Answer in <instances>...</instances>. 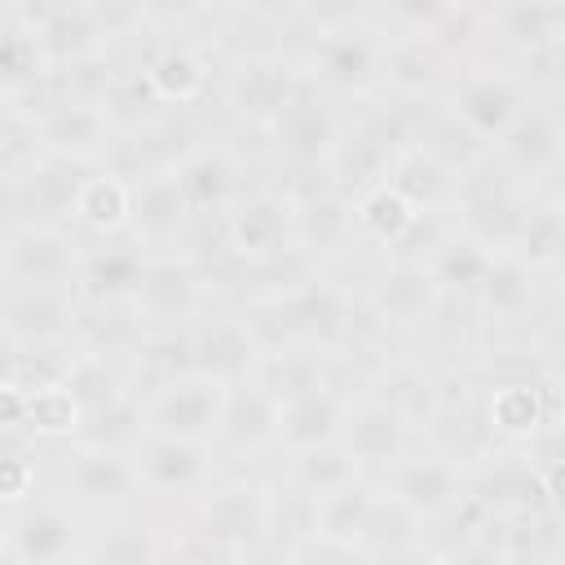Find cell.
<instances>
[{
	"label": "cell",
	"instance_id": "6da1fadb",
	"mask_svg": "<svg viewBox=\"0 0 565 565\" xmlns=\"http://www.w3.org/2000/svg\"><path fill=\"white\" fill-rule=\"evenodd\" d=\"M309 18L313 26L305 31V44L296 49L300 75L340 106L375 102L380 71H384V44H388V31L375 22V13L331 9V13H309Z\"/></svg>",
	"mask_w": 565,
	"mask_h": 565
},
{
	"label": "cell",
	"instance_id": "484cf974",
	"mask_svg": "<svg viewBox=\"0 0 565 565\" xmlns=\"http://www.w3.org/2000/svg\"><path fill=\"white\" fill-rule=\"evenodd\" d=\"M132 181V225H128V238L141 247V252H177L185 247L190 252V212H185V199L177 190V177L172 168H159V172H141V177H128Z\"/></svg>",
	"mask_w": 565,
	"mask_h": 565
},
{
	"label": "cell",
	"instance_id": "f907efd6",
	"mask_svg": "<svg viewBox=\"0 0 565 565\" xmlns=\"http://www.w3.org/2000/svg\"><path fill=\"white\" fill-rule=\"evenodd\" d=\"M230 565H260V561H252V556H247V561H230ZM278 565H291V561H278Z\"/></svg>",
	"mask_w": 565,
	"mask_h": 565
},
{
	"label": "cell",
	"instance_id": "ffe728a7",
	"mask_svg": "<svg viewBox=\"0 0 565 565\" xmlns=\"http://www.w3.org/2000/svg\"><path fill=\"white\" fill-rule=\"evenodd\" d=\"M57 477H62V494L79 512L84 508H93L97 516L102 512H124L141 499L132 450H106V446L71 441V450L57 455Z\"/></svg>",
	"mask_w": 565,
	"mask_h": 565
},
{
	"label": "cell",
	"instance_id": "3957f363",
	"mask_svg": "<svg viewBox=\"0 0 565 565\" xmlns=\"http://www.w3.org/2000/svg\"><path fill=\"white\" fill-rule=\"evenodd\" d=\"M274 516H278V494L274 486L256 477H216L190 508H185V534L199 543L207 556L247 561L274 539Z\"/></svg>",
	"mask_w": 565,
	"mask_h": 565
},
{
	"label": "cell",
	"instance_id": "5bb4252c",
	"mask_svg": "<svg viewBox=\"0 0 565 565\" xmlns=\"http://www.w3.org/2000/svg\"><path fill=\"white\" fill-rule=\"evenodd\" d=\"M481 428L494 446H534L556 433V366L494 380L481 402Z\"/></svg>",
	"mask_w": 565,
	"mask_h": 565
},
{
	"label": "cell",
	"instance_id": "c3c4849f",
	"mask_svg": "<svg viewBox=\"0 0 565 565\" xmlns=\"http://www.w3.org/2000/svg\"><path fill=\"white\" fill-rule=\"evenodd\" d=\"M0 565H18V561H13V552L4 547V530H0Z\"/></svg>",
	"mask_w": 565,
	"mask_h": 565
},
{
	"label": "cell",
	"instance_id": "d6986e66",
	"mask_svg": "<svg viewBox=\"0 0 565 565\" xmlns=\"http://www.w3.org/2000/svg\"><path fill=\"white\" fill-rule=\"evenodd\" d=\"M340 450L358 463L362 477H380L388 463H397L406 450H415L424 437L366 384L349 388L344 419H340Z\"/></svg>",
	"mask_w": 565,
	"mask_h": 565
},
{
	"label": "cell",
	"instance_id": "d6a6232c",
	"mask_svg": "<svg viewBox=\"0 0 565 565\" xmlns=\"http://www.w3.org/2000/svg\"><path fill=\"white\" fill-rule=\"evenodd\" d=\"M274 433H278V402L256 384H230L225 388V406H221V424H216V455H260L274 450Z\"/></svg>",
	"mask_w": 565,
	"mask_h": 565
},
{
	"label": "cell",
	"instance_id": "681fc988",
	"mask_svg": "<svg viewBox=\"0 0 565 565\" xmlns=\"http://www.w3.org/2000/svg\"><path fill=\"white\" fill-rule=\"evenodd\" d=\"M4 296H9V278H4V269H0V305H4Z\"/></svg>",
	"mask_w": 565,
	"mask_h": 565
},
{
	"label": "cell",
	"instance_id": "7bdbcfd3",
	"mask_svg": "<svg viewBox=\"0 0 565 565\" xmlns=\"http://www.w3.org/2000/svg\"><path fill=\"white\" fill-rule=\"evenodd\" d=\"M388 185L402 190L419 212H446V207H450L455 177H450L446 168H437L428 154H419V150L406 141L402 154H397L393 168H388Z\"/></svg>",
	"mask_w": 565,
	"mask_h": 565
},
{
	"label": "cell",
	"instance_id": "4fadbf2b",
	"mask_svg": "<svg viewBox=\"0 0 565 565\" xmlns=\"http://www.w3.org/2000/svg\"><path fill=\"white\" fill-rule=\"evenodd\" d=\"M490 159L530 194L556 190L561 168H565V124L552 97H534L512 124L508 132L490 146Z\"/></svg>",
	"mask_w": 565,
	"mask_h": 565
},
{
	"label": "cell",
	"instance_id": "f35d334b",
	"mask_svg": "<svg viewBox=\"0 0 565 565\" xmlns=\"http://www.w3.org/2000/svg\"><path fill=\"white\" fill-rule=\"evenodd\" d=\"M57 384H62V388L71 393V402L79 406V419H84V415H97V411H106V406H115V402H124L128 393H137L128 362H110V358L79 353V349H75V358H71V366H66V375H62Z\"/></svg>",
	"mask_w": 565,
	"mask_h": 565
},
{
	"label": "cell",
	"instance_id": "83f0119b",
	"mask_svg": "<svg viewBox=\"0 0 565 565\" xmlns=\"http://www.w3.org/2000/svg\"><path fill=\"white\" fill-rule=\"evenodd\" d=\"M371 393H380L419 437L433 433L441 406H446V384H441V371L424 358H388L375 366V375L366 380Z\"/></svg>",
	"mask_w": 565,
	"mask_h": 565
},
{
	"label": "cell",
	"instance_id": "d590c367",
	"mask_svg": "<svg viewBox=\"0 0 565 565\" xmlns=\"http://www.w3.org/2000/svg\"><path fill=\"white\" fill-rule=\"evenodd\" d=\"M419 260L428 265V274H433V282L441 287V296H450V300H472V291H477V282L486 278L494 252H486L477 238H468L463 230H455V225L441 221V230L428 238V247L419 252Z\"/></svg>",
	"mask_w": 565,
	"mask_h": 565
},
{
	"label": "cell",
	"instance_id": "9a60e30c",
	"mask_svg": "<svg viewBox=\"0 0 565 565\" xmlns=\"http://www.w3.org/2000/svg\"><path fill=\"white\" fill-rule=\"evenodd\" d=\"M141 397V424L150 437H177V441H216L225 388L199 371H177L168 380L146 384Z\"/></svg>",
	"mask_w": 565,
	"mask_h": 565
},
{
	"label": "cell",
	"instance_id": "bcb514c9",
	"mask_svg": "<svg viewBox=\"0 0 565 565\" xmlns=\"http://www.w3.org/2000/svg\"><path fill=\"white\" fill-rule=\"evenodd\" d=\"M26 411H31V384L0 375V437H26Z\"/></svg>",
	"mask_w": 565,
	"mask_h": 565
},
{
	"label": "cell",
	"instance_id": "f6af8a7d",
	"mask_svg": "<svg viewBox=\"0 0 565 565\" xmlns=\"http://www.w3.org/2000/svg\"><path fill=\"white\" fill-rule=\"evenodd\" d=\"M40 494V463L26 446L0 441V512L22 508L26 499Z\"/></svg>",
	"mask_w": 565,
	"mask_h": 565
},
{
	"label": "cell",
	"instance_id": "ac0fdd59",
	"mask_svg": "<svg viewBox=\"0 0 565 565\" xmlns=\"http://www.w3.org/2000/svg\"><path fill=\"white\" fill-rule=\"evenodd\" d=\"M84 238L71 225H22L0 243V269L9 287H40V291H75Z\"/></svg>",
	"mask_w": 565,
	"mask_h": 565
},
{
	"label": "cell",
	"instance_id": "ab89813d",
	"mask_svg": "<svg viewBox=\"0 0 565 565\" xmlns=\"http://www.w3.org/2000/svg\"><path fill=\"white\" fill-rule=\"evenodd\" d=\"M49 66L31 40V31L13 18V4H0V93L13 102H26L35 88H44Z\"/></svg>",
	"mask_w": 565,
	"mask_h": 565
},
{
	"label": "cell",
	"instance_id": "ba28073f",
	"mask_svg": "<svg viewBox=\"0 0 565 565\" xmlns=\"http://www.w3.org/2000/svg\"><path fill=\"white\" fill-rule=\"evenodd\" d=\"M132 309L141 313L146 331H190L212 309V274L185 247L146 252Z\"/></svg>",
	"mask_w": 565,
	"mask_h": 565
},
{
	"label": "cell",
	"instance_id": "44dd1931",
	"mask_svg": "<svg viewBox=\"0 0 565 565\" xmlns=\"http://www.w3.org/2000/svg\"><path fill=\"white\" fill-rule=\"evenodd\" d=\"M486 53L512 66H525L543 53H561L565 44V4L561 0H503L486 4V26H481Z\"/></svg>",
	"mask_w": 565,
	"mask_h": 565
},
{
	"label": "cell",
	"instance_id": "4dcf8cb0",
	"mask_svg": "<svg viewBox=\"0 0 565 565\" xmlns=\"http://www.w3.org/2000/svg\"><path fill=\"white\" fill-rule=\"evenodd\" d=\"M168 543L154 516L146 512H102L97 521H88V539H84V556L79 565H163Z\"/></svg>",
	"mask_w": 565,
	"mask_h": 565
},
{
	"label": "cell",
	"instance_id": "7402d4cb",
	"mask_svg": "<svg viewBox=\"0 0 565 565\" xmlns=\"http://www.w3.org/2000/svg\"><path fill=\"white\" fill-rule=\"evenodd\" d=\"M362 300L380 331H424L446 296L419 256H393L371 274Z\"/></svg>",
	"mask_w": 565,
	"mask_h": 565
},
{
	"label": "cell",
	"instance_id": "e0dca14e",
	"mask_svg": "<svg viewBox=\"0 0 565 565\" xmlns=\"http://www.w3.org/2000/svg\"><path fill=\"white\" fill-rule=\"evenodd\" d=\"M216 446L207 441H177V437H150L141 433V441L132 446V463H137V481H141V499L154 503H181L190 508L221 472H216Z\"/></svg>",
	"mask_w": 565,
	"mask_h": 565
},
{
	"label": "cell",
	"instance_id": "cb8c5ba5",
	"mask_svg": "<svg viewBox=\"0 0 565 565\" xmlns=\"http://www.w3.org/2000/svg\"><path fill=\"white\" fill-rule=\"evenodd\" d=\"M185 340H190V371L216 380L221 388L252 380L256 366H260V353H265L256 331L247 327V318L243 313H221V309H207L185 331Z\"/></svg>",
	"mask_w": 565,
	"mask_h": 565
},
{
	"label": "cell",
	"instance_id": "836d02e7",
	"mask_svg": "<svg viewBox=\"0 0 565 565\" xmlns=\"http://www.w3.org/2000/svg\"><path fill=\"white\" fill-rule=\"evenodd\" d=\"M353 234H358V247H380V252H393V256H406L411 238L419 234L424 216L402 190H393L388 181L371 185L366 194H358L353 203Z\"/></svg>",
	"mask_w": 565,
	"mask_h": 565
},
{
	"label": "cell",
	"instance_id": "74e56055",
	"mask_svg": "<svg viewBox=\"0 0 565 565\" xmlns=\"http://www.w3.org/2000/svg\"><path fill=\"white\" fill-rule=\"evenodd\" d=\"M274 402H291L305 393H318L327 384H335V358H322L313 349H278V353H260V366L252 375Z\"/></svg>",
	"mask_w": 565,
	"mask_h": 565
},
{
	"label": "cell",
	"instance_id": "52a82bcc",
	"mask_svg": "<svg viewBox=\"0 0 565 565\" xmlns=\"http://www.w3.org/2000/svg\"><path fill=\"white\" fill-rule=\"evenodd\" d=\"M547 194V190H543ZM534 194L525 185H516L490 154L481 163H472L468 172L455 177V190H450V216L446 225L463 230L468 238H477L486 252H512L521 225H525V212H530Z\"/></svg>",
	"mask_w": 565,
	"mask_h": 565
},
{
	"label": "cell",
	"instance_id": "5b68a950",
	"mask_svg": "<svg viewBox=\"0 0 565 565\" xmlns=\"http://www.w3.org/2000/svg\"><path fill=\"white\" fill-rule=\"evenodd\" d=\"M216 243L243 269H278L287 260H305L296 243V190H243L216 221Z\"/></svg>",
	"mask_w": 565,
	"mask_h": 565
},
{
	"label": "cell",
	"instance_id": "4316f807",
	"mask_svg": "<svg viewBox=\"0 0 565 565\" xmlns=\"http://www.w3.org/2000/svg\"><path fill=\"white\" fill-rule=\"evenodd\" d=\"M380 486L375 477H353L349 486L322 494L309 503V521H305V534L318 539V543H331V547H353L366 556V539H371V525L380 516Z\"/></svg>",
	"mask_w": 565,
	"mask_h": 565
},
{
	"label": "cell",
	"instance_id": "8992f818",
	"mask_svg": "<svg viewBox=\"0 0 565 565\" xmlns=\"http://www.w3.org/2000/svg\"><path fill=\"white\" fill-rule=\"evenodd\" d=\"M22 110L31 115L40 159H57V163H75V168H102L115 159L119 128L102 97L62 93L53 79V93L35 97V106L26 102Z\"/></svg>",
	"mask_w": 565,
	"mask_h": 565
},
{
	"label": "cell",
	"instance_id": "277c9868",
	"mask_svg": "<svg viewBox=\"0 0 565 565\" xmlns=\"http://www.w3.org/2000/svg\"><path fill=\"white\" fill-rule=\"evenodd\" d=\"M437 102L446 106V115L468 128L486 150L508 132V124L534 102L525 75L512 62L499 57H463L450 66V79L441 84Z\"/></svg>",
	"mask_w": 565,
	"mask_h": 565
},
{
	"label": "cell",
	"instance_id": "f546056e",
	"mask_svg": "<svg viewBox=\"0 0 565 565\" xmlns=\"http://www.w3.org/2000/svg\"><path fill=\"white\" fill-rule=\"evenodd\" d=\"M543 274H534L530 265H521L512 252H499L486 269V278L472 291V309L481 318V327H530L534 309L543 300Z\"/></svg>",
	"mask_w": 565,
	"mask_h": 565
},
{
	"label": "cell",
	"instance_id": "8d00e7d4",
	"mask_svg": "<svg viewBox=\"0 0 565 565\" xmlns=\"http://www.w3.org/2000/svg\"><path fill=\"white\" fill-rule=\"evenodd\" d=\"M141 247L132 238H115V243H88L84 260H79V278H75V296L79 300H132L137 278H141Z\"/></svg>",
	"mask_w": 565,
	"mask_h": 565
},
{
	"label": "cell",
	"instance_id": "d4e9b609",
	"mask_svg": "<svg viewBox=\"0 0 565 565\" xmlns=\"http://www.w3.org/2000/svg\"><path fill=\"white\" fill-rule=\"evenodd\" d=\"M79 296L75 291H40V287H9L0 305V344L4 349H53L75 344Z\"/></svg>",
	"mask_w": 565,
	"mask_h": 565
},
{
	"label": "cell",
	"instance_id": "7dc6e473",
	"mask_svg": "<svg viewBox=\"0 0 565 565\" xmlns=\"http://www.w3.org/2000/svg\"><path fill=\"white\" fill-rule=\"evenodd\" d=\"M22 225H31L26 199H22V177L18 172H0V243Z\"/></svg>",
	"mask_w": 565,
	"mask_h": 565
},
{
	"label": "cell",
	"instance_id": "7a4b0ae2",
	"mask_svg": "<svg viewBox=\"0 0 565 565\" xmlns=\"http://www.w3.org/2000/svg\"><path fill=\"white\" fill-rule=\"evenodd\" d=\"M13 18L31 31L49 75L106 62L115 44L132 40L146 22V4H88V0H40L13 4Z\"/></svg>",
	"mask_w": 565,
	"mask_h": 565
},
{
	"label": "cell",
	"instance_id": "2e32d148",
	"mask_svg": "<svg viewBox=\"0 0 565 565\" xmlns=\"http://www.w3.org/2000/svg\"><path fill=\"white\" fill-rule=\"evenodd\" d=\"M349 110L340 102H331L327 93H318L309 79H300V88L287 97V106L278 110V119L269 124V146L287 168L300 172H322L340 132H344Z\"/></svg>",
	"mask_w": 565,
	"mask_h": 565
},
{
	"label": "cell",
	"instance_id": "9c48e42d",
	"mask_svg": "<svg viewBox=\"0 0 565 565\" xmlns=\"http://www.w3.org/2000/svg\"><path fill=\"white\" fill-rule=\"evenodd\" d=\"M300 62L296 49H238L225 62L221 75V102L234 115L238 128L252 132H269V124L278 119V110L287 106V97L300 88Z\"/></svg>",
	"mask_w": 565,
	"mask_h": 565
},
{
	"label": "cell",
	"instance_id": "7c38bea8",
	"mask_svg": "<svg viewBox=\"0 0 565 565\" xmlns=\"http://www.w3.org/2000/svg\"><path fill=\"white\" fill-rule=\"evenodd\" d=\"M0 530L18 565H79L88 539L84 512L62 490L35 494L22 508L0 512Z\"/></svg>",
	"mask_w": 565,
	"mask_h": 565
},
{
	"label": "cell",
	"instance_id": "60d3db41",
	"mask_svg": "<svg viewBox=\"0 0 565 565\" xmlns=\"http://www.w3.org/2000/svg\"><path fill=\"white\" fill-rule=\"evenodd\" d=\"M561 252H565V225H561V199L556 190L547 194H534L530 212H525V225L512 243V256L521 265H530L534 274L552 278L561 269Z\"/></svg>",
	"mask_w": 565,
	"mask_h": 565
},
{
	"label": "cell",
	"instance_id": "e575fe53",
	"mask_svg": "<svg viewBox=\"0 0 565 565\" xmlns=\"http://www.w3.org/2000/svg\"><path fill=\"white\" fill-rule=\"evenodd\" d=\"M344 402H349V388H340V384H327L318 393L278 402L274 450L300 455V450H313V446L335 441L340 437V419H344Z\"/></svg>",
	"mask_w": 565,
	"mask_h": 565
},
{
	"label": "cell",
	"instance_id": "ee69618b",
	"mask_svg": "<svg viewBox=\"0 0 565 565\" xmlns=\"http://www.w3.org/2000/svg\"><path fill=\"white\" fill-rule=\"evenodd\" d=\"M26 437L31 441H75L79 437V406L62 384H31V411H26Z\"/></svg>",
	"mask_w": 565,
	"mask_h": 565
},
{
	"label": "cell",
	"instance_id": "30bf717a",
	"mask_svg": "<svg viewBox=\"0 0 565 565\" xmlns=\"http://www.w3.org/2000/svg\"><path fill=\"white\" fill-rule=\"evenodd\" d=\"M375 486H380V494L388 503H397L406 516L428 525V521H446L455 508H463V499H468V463L446 455L433 441H419L397 463H388L375 477Z\"/></svg>",
	"mask_w": 565,
	"mask_h": 565
},
{
	"label": "cell",
	"instance_id": "1f68e13d",
	"mask_svg": "<svg viewBox=\"0 0 565 565\" xmlns=\"http://www.w3.org/2000/svg\"><path fill=\"white\" fill-rule=\"evenodd\" d=\"M296 243L309 265H322L331 256H349L358 247L353 234V207L335 190H296Z\"/></svg>",
	"mask_w": 565,
	"mask_h": 565
},
{
	"label": "cell",
	"instance_id": "8fae6325",
	"mask_svg": "<svg viewBox=\"0 0 565 565\" xmlns=\"http://www.w3.org/2000/svg\"><path fill=\"white\" fill-rule=\"evenodd\" d=\"M406 146V119H402V106L393 110H366V115H349L344 119V132L322 168L327 177V190H335L340 199H358L366 194L371 185L388 181V168L393 159L402 154Z\"/></svg>",
	"mask_w": 565,
	"mask_h": 565
},
{
	"label": "cell",
	"instance_id": "f1b7e54d",
	"mask_svg": "<svg viewBox=\"0 0 565 565\" xmlns=\"http://www.w3.org/2000/svg\"><path fill=\"white\" fill-rule=\"evenodd\" d=\"M66 225L84 238H97V243H115V238H128V225H132V181L102 163V168H88L75 185V199H71V216Z\"/></svg>",
	"mask_w": 565,
	"mask_h": 565
},
{
	"label": "cell",
	"instance_id": "603a6c76",
	"mask_svg": "<svg viewBox=\"0 0 565 565\" xmlns=\"http://www.w3.org/2000/svg\"><path fill=\"white\" fill-rule=\"evenodd\" d=\"M172 177H177V190H181L194 225H203V221L216 225L225 216V207L247 190L243 159L225 141H212V137H203L194 150H185L172 163Z\"/></svg>",
	"mask_w": 565,
	"mask_h": 565
},
{
	"label": "cell",
	"instance_id": "b9f144b4",
	"mask_svg": "<svg viewBox=\"0 0 565 565\" xmlns=\"http://www.w3.org/2000/svg\"><path fill=\"white\" fill-rule=\"evenodd\" d=\"M358 472V463L340 450V441H327V446H313V450H300V455H287V468H282V490L287 494H300L305 503L349 486Z\"/></svg>",
	"mask_w": 565,
	"mask_h": 565
}]
</instances>
